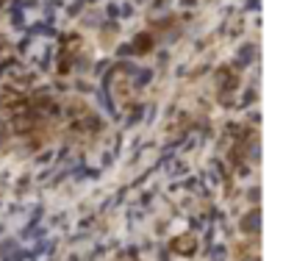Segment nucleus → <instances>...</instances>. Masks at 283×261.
Masks as SVG:
<instances>
[]
</instances>
